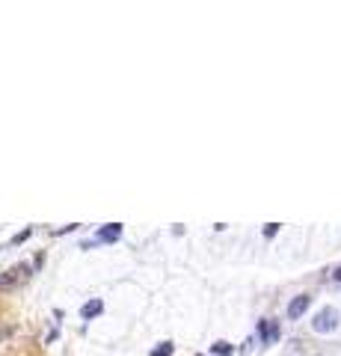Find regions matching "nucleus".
Returning a JSON list of instances; mask_svg holds the SVG:
<instances>
[{
    "label": "nucleus",
    "mask_w": 341,
    "mask_h": 356,
    "mask_svg": "<svg viewBox=\"0 0 341 356\" xmlns=\"http://www.w3.org/2000/svg\"><path fill=\"white\" fill-rule=\"evenodd\" d=\"M211 350H214L217 356H232V353H235V344H229V341H214Z\"/></svg>",
    "instance_id": "nucleus-7"
},
{
    "label": "nucleus",
    "mask_w": 341,
    "mask_h": 356,
    "mask_svg": "<svg viewBox=\"0 0 341 356\" xmlns=\"http://www.w3.org/2000/svg\"><path fill=\"white\" fill-rule=\"evenodd\" d=\"M101 309H104V303L101 300H92V303H86L83 309H80V315L89 320V317H95V315H101Z\"/></svg>",
    "instance_id": "nucleus-6"
},
{
    "label": "nucleus",
    "mask_w": 341,
    "mask_h": 356,
    "mask_svg": "<svg viewBox=\"0 0 341 356\" xmlns=\"http://www.w3.org/2000/svg\"><path fill=\"white\" fill-rule=\"evenodd\" d=\"M30 279V264H15L9 267L6 273H0V291H9V288H18Z\"/></svg>",
    "instance_id": "nucleus-1"
},
{
    "label": "nucleus",
    "mask_w": 341,
    "mask_h": 356,
    "mask_svg": "<svg viewBox=\"0 0 341 356\" xmlns=\"http://www.w3.org/2000/svg\"><path fill=\"white\" fill-rule=\"evenodd\" d=\"M119 235H122V223H110L98 232V240H119Z\"/></svg>",
    "instance_id": "nucleus-5"
},
{
    "label": "nucleus",
    "mask_w": 341,
    "mask_h": 356,
    "mask_svg": "<svg viewBox=\"0 0 341 356\" xmlns=\"http://www.w3.org/2000/svg\"><path fill=\"white\" fill-rule=\"evenodd\" d=\"M172 350H175L172 341H163V344H158L155 350H151V356H172Z\"/></svg>",
    "instance_id": "nucleus-8"
},
{
    "label": "nucleus",
    "mask_w": 341,
    "mask_h": 356,
    "mask_svg": "<svg viewBox=\"0 0 341 356\" xmlns=\"http://www.w3.org/2000/svg\"><path fill=\"white\" fill-rule=\"evenodd\" d=\"M312 327H315V333H332V330L338 327V312H335L332 306L321 309V312L315 315V320H312Z\"/></svg>",
    "instance_id": "nucleus-2"
},
{
    "label": "nucleus",
    "mask_w": 341,
    "mask_h": 356,
    "mask_svg": "<svg viewBox=\"0 0 341 356\" xmlns=\"http://www.w3.org/2000/svg\"><path fill=\"white\" fill-rule=\"evenodd\" d=\"M279 232V223H267V226H264V237H273Z\"/></svg>",
    "instance_id": "nucleus-9"
},
{
    "label": "nucleus",
    "mask_w": 341,
    "mask_h": 356,
    "mask_svg": "<svg viewBox=\"0 0 341 356\" xmlns=\"http://www.w3.org/2000/svg\"><path fill=\"white\" fill-rule=\"evenodd\" d=\"M332 279H335V282H341V267H338V270L332 273Z\"/></svg>",
    "instance_id": "nucleus-10"
},
{
    "label": "nucleus",
    "mask_w": 341,
    "mask_h": 356,
    "mask_svg": "<svg viewBox=\"0 0 341 356\" xmlns=\"http://www.w3.org/2000/svg\"><path fill=\"white\" fill-rule=\"evenodd\" d=\"M309 306H312V297H309V294H300V297H294V300L288 303V317H291V320H300L302 315L309 312Z\"/></svg>",
    "instance_id": "nucleus-3"
},
{
    "label": "nucleus",
    "mask_w": 341,
    "mask_h": 356,
    "mask_svg": "<svg viewBox=\"0 0 341 356\" xmlns=\"http://www.w3.org/2000/svg\"><path fill=\"white\" fill-rule=\"evenodd\" d=\"M3 336H9V327H3V330H0V338H3Z\"/></svg>",
    "instance_id": "nucleus-11"
},
{
    "label": "nucleus",
    "mask_w": 341,
    "mask_h": 356,
    "mask_svg": "<svg viewBox=\"0 0 341 356\" xmlns=\"http://www.w3.org/2000/svg\"><path fill=\"white\" fill-rule=\"evenodd\" d=\"M258 336H261L264 344L276 341L279 338V324H276V320H261V324H258Z\"/></svg>",
    "instance_id": "nucleus-4"
}]
</instances>
